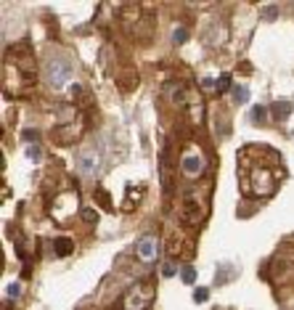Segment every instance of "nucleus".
<instances>
[{
  "instance_id": "f3484780",
  "label": "nucleus",
  "mask_w": 294,
  "mask_h": 310,
  "mask_svg": "<svg viewBox=\"0 0 294 310\" xmlns=\"http://www.w3.org/2000/svg\"><path fill=\"white\" fill-rule=\"evenodd\" d=\"M207 297H209V292H207V289H196V292H194V302H199V305H201Z\"/></svg>"
},
{
  "instance_id": "f03ea898",
  "label": "nucleus",
  "mask_w": 294,
  "mask_h": 310,
  "mask_svg": "<svg viewBox=\"0 0 294 310\" xmlns=\"http://www.w3.org/2000/svg\"><path fill=\"white\" fill-rule=\"evenodd\" d=\"M154 302V281H135L122 297V310H149Z\"/></svg>"
},
{
  "instance_id": "4468645a",
  "label": "nucleus",
  "mask_w": 294,
  "mask_h": 310,
  "mask_svg": "<svg viewBox=\"0 0 294 310\" xmlns=\"http://www.w3.org/2000/svg\"><path fill=\"white\" fill-rule=\"evenodd\" d=\"M6 294L11 297V299H16L22 294V284H8V289H6Z\"/></svg>"
},
{
  "instance_id": "aec40b11",
  "label": "nucleus",
  "mask_w": 294,
  "mask_h": 310,
  "mask_svg": "<svg viewBox=\"0 0 294 310\" xmlns=\"http://www.w3.org/2000/svg\"><path fill=\"white\" fill-rule=\"evenodd\" d=\"M201 88H204V90H209V93H212V90H217V85H215V80H201Z\"/></svg>"
},
{
  "instance_id": "f257e3e1",
  "label": "nucleus",
  "mask_w": 294,
  "mask_h": 310,
  "mask_svg": "<svg viewBox=\"0 0 294 310\" xmlns=\"http://www.w3.org/2000/svg\"><path fill=\"white\" fill-rule=\"evenodd\" d=\"M286 178L281 154L262 143H249L238 151V183L246 196L262 199L270 196Z\"/></svg>"
},
{
  "instance_id": "4be33fe9",
  "label": "nucleus",
  "mask_w": 294,
  "mask_h": 310,
  "mask_svg": "<svg viewBox=\"0 0 294 310\" xmlns=\"http://www.w3.org/2000/svg\"><path fill=\"white\" fill-rule=\"evenodd\" d=\"M27 140H35V138H38V130H24V133H22Z\"/></svg>"
},
{
  "instance_id": "5701e85b",
  "label": "nucleus",
  "mask_w": 294,
  "mask_h": 310,
  "mask_svg": "<svg viewBox=\"0 0 294 310\" xmlns=\"http://www.w3.org/2000/svg\"><path fill=\"white\" fill-rule=\"evenodd\" d=\"M252 117H254V119H257V122H260V119H262V117H265V111H262V109H260V106H257V109H252Z\"/></svg>"
},
{
  "instance_id": "0eeeda50",
  "label": "nucleus",
  "mask_w": 294,
  "mask_h": 310,
  "mask_svg": "<svg viewBox=\"0 0 294 310\" xmlns=\"http://www.w3.org/2000/svg\"><path fill=\"white\" fill-rule=\"evenodd\" d=\"M135 255H138V260H143V262H154V260H157V255H159V241H157V236H143V239H138Z\"/></svg>"
},
{
  "instance_id": "412c9836",
  "label": "nucleus",
  "mask_w": 294,
  "mask_h": 310,
  "mask_svg": "<svg viewBox=\"0 0 294 310\" xmlns=\"http://www.w3.org/2000/svg\"><path fill=\"white\" fill-rule=\"evenodd\" d=\"M35 146H38V143H35ZM35 146L27 148V157H30V159H40V148H35Z\"/></svg>"
},
{
  "instance_id": "1a4fd4ad",
  "label": "nucleus",
  "mask_w": 294,
  "mask_h": 310,
  "mask_svg": "<svg viewBox=\"0 0 294 310\" xmlns=\"http://www.w3.org/2000/svg\"><path fill=\"white\" fill-rule=\"evenodd\" d=\"M53 249H56L59 257H67V255H72V252H75V241L67 239V236H59L56 241H53Z\"/></svg>"
},
{
  "instance_id": "6e6552de",
  "label": "nucleus",
  "mask_w": 294,
  "mask_h": 310,
  "mask_svg": "<svg viewBox=\"0 0 294 310\" xmlns=\"http://www.w3.org/2000/svg\"><path fill=\"white\" fill-rule=\"evenodd\" d=\"M143 194H146V189H138V186H127V202H125V210H127V212H133V210H135V204L143 199Z\"/></svg>"
},
{
  "instance_id": "2eb2a0df",
  "label": "nucleus",
  "mask_w": 294,
  "mask_h": 310,
  "mask_svg": "<svg viewBox=\"0 0 294 310\" xmlns=\"http://www.w3.org/2000/svg\"><path fill=\"white\" fill-rule=\"evenodd\" d=\"M162 276L172 278V276H175V265H172V262H164V265H162Z\"/></svg>"
},
{
  "instance_id": "39448f33",
  "label": "nucleus",
  "mask_w": 294,
  "mask_h": 310,
  "mask_svg": "<svg viewBox=\"0 0 294 310\" xmlns=\"http://www.w3.org/2000/svg\"><path fill=\"white\" fill-rule=\"evenodd\" d=\"M77 167H80V175L82 178H96L98 175V170H101V154H98V148L96 146H85L80 151V157H77Z\"/></svg>"
},
{
  "instance_id": "9d476101",
  "label": "nucleus",
  "mask_w": 294,
  "mask_h": 310,
  "mask_svg": "<svg viewBox=\"0 0 294 310\" xmlns=\"http://www.w3.org/2000/svg\"><path fill=\"white\" fill-rule=\"evenodd\" d=\"M289 111H291V103H286V101H278V103H275V106H273V119H286L289 117Z\"/></svg>"
},
{
  "instance_id": "f8f14e48",
  "label": "nucleus",
  "mask_w": 294,
  "mask_h": 310,
  "mask_svg": "<svg viewBox=\"0 0 294 310\" xmlns=\"http://www.w3.org/2000/svg\"><path fill=\"white\" fill-rule=\"evenodd\" d=\"M96 199H98L101 204H104L106 210H112V196H109V191H104V189H101V191H96Z\"/></svg>"
},
{
  "instance_id": "ddd939ff",
  "label": "nucleus",
  "mask_w": 294,
  "mask_h": 310,
  "mask_svg": "<svg viewBox=\"0 0 294 310\" xmlns=\"http://www.w3.org/2000/svg\"><path fill=\"white\" fill-rule=\"evenodd\" d=\"M80 215H82V220H85V223H96V220H98V212H96V210H90V207L80 210Z\"/></svg>"
},
{
  "instance_id": "423d86ee",
  "label": "nucleus",
  "mask_w": 294,
  "mask_h": 310,
  "mask_svg": "<svg viewBox=\"0 0 294 310\" xmlns=\"http://www.w3.org/2000/svg\"><path fill=\"white\" fill-rule=\"evenodd\" d=\"M180 173L186 175V178H191V181H196V178L204 175V159H201V154L196 151V148H188V151L183 154Z\"/></svg>"
},
{
  "instance_id": "20e7f679",
  "label": "nucleus",
  "mask_w": 294,
  "mask_h": 310,
  "mask_svg": "<svg viewBox=\"0 0 294 310\" xmlns=\"http://www.w3.org/2000/svg\"><path fill=\"white\" fill-rule=\"evenodd\" d=\"M207 202L204 199H201V194L199 191H194V189H191L186 196H183V207H180V218H183V223H186V225H201V220H204L207 218Z\"/></svg>"
},
{
  "instance_id": "a211bd4d",
  "label": "nucleus",
  "mask_w": 294,
  "mask_h": 310,
  "mask_svg": "<svg viewBox=\"0 0 294 310\" xmlns=\"http://www.w3.org/2000/svg\"><path fill=\"white\" fill-rule=\"evenodd\" d=\"M172 40H175L178 45H180L183 40H186V27H178V30H175V35H172Z\"/></svg>"
},
{
  "instance_id": "dca6fc26",
  "label": "nucleus",
  "mask_w": 294,
  "mask_h": 310,
  "mask_svg": "<svg viewBox=\"0 0 294 310\" xmlns=\"http://www.w3.org/2000/svg\"><path fill=\"white\" fill-rule=\"evenodd\" d=\"M231 90H233V96H236V101H246V88H241V85H233Z\"/></svg>"
},
{
  "instance_id": "6ab92c4d",
  "label": "nucleus",
  "mask_w": 294,
  "mask_h": 310,
  "mask_svg": "<svg viewBox=\"0 0 294 310\" xmlns=\"http://www.w3.org/2000/svg\"><path fill=\"white\" fill-rule=\"evenodd\" d=\"M225 88H231V77H228V74H223V77L217 80V90H225Z\"/></svg>"
},
{
  "instance_id": "9b49d317",
  "label": "nucleus",
  "mask_w": 294,
  "mask_h": 310,
  "mask_svg": "<svg viewBox=\"0 0 294 310\" xmlns=\"http://www.w3.org/2000/svg\"><path fill=\"white\" fill-rule=\"evenodd\" d=\"M180 278H183V284H194V281H196V270H194V265H183Z\"/></svg>"
},
{
  "instance_id": "7ed1b4c3",
  "label": "nucleus",
  "mask_w": 294,
  "mask_h": 310,
  "mask_svg": "<svg viewBox=\"0 0 294 310\" xmlns=\"http://www.w3.org/2000/svg\"><path fill=\"white\" fill-rule=\"evenodd\" d=\"M72 74H75V67L67 56H53V59L45 64V80H48L51 88L64 90L72 82Z\"/></svg>"
}]
</instances>
